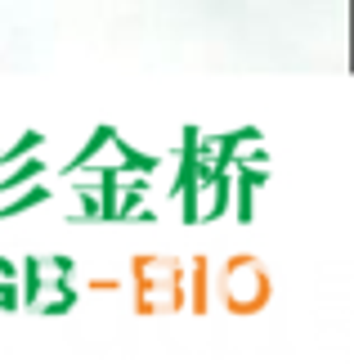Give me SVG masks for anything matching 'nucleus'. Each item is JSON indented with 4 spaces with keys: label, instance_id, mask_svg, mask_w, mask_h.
<instances>
[{
    "label": "nucleus",
    "instance_id": "1",
    "mask_svg": "<svg viewBox=\"0 0 354 364\" xmlns=\"http://www.w3.org/2000/svg\"><path fill=\"white\" fill-rule=\"evenodd\" d=\"M224 292H229V306H238V311H251L260 297H265V274L256 270L251 261H238L229 279H224Z\"/></svg>",
    "mask_w": 354,
    "mask_h": 364
}]
</instances>
